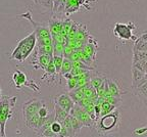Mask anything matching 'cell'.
I'll list each match as a JSON object with an SVG mask.
<instances>
[{"mask_svg": "<svg viewBox=\"0 0 147 137\" xmlns=\"http://www.w3.org/2000/svg\"><path fill=\"white\" fill-rule=\"evenodd\" d=\"M52 46H53V55H62L64 44L60 43V42L52 41Z\"/></svg>", "mask_w": 147, "mask_h": 137, "instance_id": "44dd1931", "label": "cell"}, {"mask_svg": "<svg viewBox=\"0 0 147 137\" xmlns=\"http://www.w3.org/2000/svg\"><path fill=\"white\" fill-rule=\"evenodd\" d=\"M61 127H62L61 123L58 121H55V120L50 124V126H49V128L51 129V131H52L53 133H55L57 136H58V134H59L60 130H61Z\"/></svg>", "mask_w": 147, "mask_h": 137, "instance_id": "cb8c5ba5", "label": "cell"}, {"mask_svg": "<svg viewBox=\"0 0 147 137\" xmlns=\"http://www.w3.org/2000/svg\"><path fill=\"white\" fill-rule=\"evenodd\" d=\"M37 3H39L41 6L45 7L46 9H50V10H52L53 0H37Z\"/></svg>", "mask_w": 147, "mask_h": 137, "instance_id": "484cf974", "label": "cell"}, {"mask_svg": "<svg viewBox=\"0 0 147 137\" xmlns=\"http://www.w3.org/2000/svg\"><path fill=\"white\" fill-rule=\"evenodd\" d=\"M115 109H117V107H115L113 104L103 100L100 104V116H103V115H106V114H108V113L113 112V111L115 110Z\"/></svg>", "mask_w": 147, "mask_h": 137, "instance_id": "2e32d148", "label": "cell"}, {"mask_svg": "<svg viewBox=\"0 0 147 137\" xmlns=\"http://www.w3.org/2000/svg\"><path fill=\"white\" fill-rule=\"evenodd\" d=\"M69 114L74 117H76L77 119L81 122L83 127H89V128H93L94 127V120L92 119L91 117L84 111V109L82 106H80L77 103L74 104L73 109H71Z\"/></svg>", "mask_w": 147, "mask_h": 137, "instance_id": "8992f818", "label": "cell"}, {"mask_svg": "<svg viewBox=\"0 0 147 137\" xmlns=\"http://www.w3.org/2000/svg\"><path fill=\"white\" fill-rule=\"evenodd\" d=\"M132 66L141 72L147 73V60H139V62H132Z\"/></svg>", "mask_w": 147, "mask_h": 137, "instance_id": "ffe728a7", "label": "cell"}, {"mask_svg": "<svg viewBox=\"0 0 147 137\" xmlns=\"http://www.w3.org/2000/svg\"><path fill=\"white\" fill-rule=\"evenodd\" d=\"M41 135L44 137H56L57 135L55 134V133H53L52 131H51V129L49 128H45L44 130L41 131Z\"/></svg>", "mask_w": 147, "mask_h": 137, "instance_id": "f1b7e54d", "label": "cell"}, {"mask_svg": "<svg viewBox=\"0 0 147 137\" xmlns=\"http://www.w3.org/2000/svg\"><path fill=\"white\" fill-rule=\"evenodd\" d=\"M12 80H13V83L16 85V88H22L23 86H27L29 88H31L32 90L36 92H39V87L34 81L29 80L26 75V73L22 72L21 70H16L13 74H12Z\"/></svg>", "mask_w": 147, "mask_h": 137, "instance_id": "5b68a950", "label": "cell"}, {"mask_svg": "<svg viewBox=\"0 0 147 137\" xmlns=\"http://www.w3.org/2000/svg\"><path fill=\"white\" fill-rule=\"evenodd\" d=\"M71 68H73V64H71V60H69L67 57H63L62 60V64H61V68H60V72H59V77L61 78L64 74H67L71 72Z\"/></svg>", "mask_w": 147, "mask_h": 137, "instance_id": "9a60e30c", "label": "cell"}, {"mask_svg": "<svg viewBox=\"0 0 147 137\" xmlns=\"http://www.w3.org/2000/svg\"><path fill=\"white\" fill-rule=\"evenodd\" d=\"M53 113H54V120L55 121L60 122V123L69 116V113L65 112L63 109H61L59 105L56 104L55 102H54V104H53Z\"/></svg>", "mask_w": 147, "mask_h": 137, "instance_id": "4fadbf2b", "label": "cell"}, {"mask_svg": "<svg viewBox=\"0 0 147 137\" xmlns=\"http://www.w3.org/2000/svg\"><path fill=\"white\" fill-rule=\"evenodd\" d=\"M69 118H71V127H73V130H74V132H75V134L77 135L78 133H80L81 129L83 128V125L81 124V122L79 121L78 119H77L76 117H74V116H71V115H69Z\"/></svg>", "mask_w": 147, "mask_h": 137, "instance_id": "d6986e66", "label": "cell"}, {"mask_svg": "<svg viewBox=\"0 0 147 137\" xmlns=\"http://www.w3.org/2000/svg\"><path fill=\"white\" fill-rule=\"evenodd\" d=\"M62 21L61 18H56L55 16H53L51 18V21L49 22V30H50L51 34H57L60 33L62 29Z\"/></svg>", "mask_w": 147, "mask_h": 137, "instance_id": "7c38bea8", "label": "cell"}, {"mask_svg": "<svg viewBox=\"0 0 147 137\" xmlns=\"http://www.w3.org/2000/svg\"><path fill=\"white\" fill-rule=\"evenodd\" d=\"M136 29V26L134 23H117L113 28V35L121 41H130V40H135L137 37L134 36L133 31Z\"/></svg>", "mask_w": 147, "mask_h": 137, "instance_id": "277c9868", "label": "cell"}, {"mask_svg": "<svg viewBox=\"0 0 147 137\" xmlns=\"http://www.w3.org/2000/svg\"><path fill=\"white\" fill-rule=\"evenodd\" d=\"M16 102V97L3 96L0 98V136H5V125L9 119H11L13 107Z\"/></svg>", "mask_w": 147, "mask_h": 137, "instance_id": "3957f363", "label": "cell"}, {"mask_svg": "<svg viewBox=\"0 0 147 137\" xmlns=\"http://www.w3.org/2000/svg\"><path fill=\"white\" fill-rule=\"evenodd\" d=\"M35 46H36V35L33 32L18 42V46L14 48L10 55V60L20 62H25L29 55L33 52Z\"/></svg>", "mask_w": 147, "mask_h": 137, "instance_id": "7a4b0ae2", "label": "cell"}, {"mask_svg": "<svg viewBox=\"0 0 147 137\" xmlns=\"http://www.w3.org/2000/svg\"><path fill=\"white\" fill-rule=\"evenodd\" d=\"M142 60H147V51H137V52H133V62H136Z\"/></svg>", "mask_w": 147, "mask_h": 137, "instance_id": "603a6c76", "label": "cell"}, {"mask_svg": "<svg viewBox=\"0 0 147 137\" xmlns=\"http://www.w3.org/2000/svg\"><path fill=\"white\" fill-rule=\"evenodd\" d=\"M106 82H107V88L110 95L115 96V97H121L122 96V86H121V84L117 80L106 79Z\"/></svg>", "mask_w": 147, "mask_h": 137, "instance_id": "30bf717a", "label": "cell"}, {"mask_svg": "<svg viewBox=\"0 0 147 137\" xmlns=\"http://www.w3.org/2000/svg\"><path fill=\"white\" fill-rule=\"evenodd\" d=\"M67 88L69 91H71V90L76 89L77 87V79L74 76H71V77L67 78Z\"/></svg>", "mask_w": 147, "mask_h": 137, "instance_id": "d4e9b609", "label": "cell"}, {"mask_svg": "<svg viewBox=\"0 0 147 137\" xmlns=\"http://www.w3.org/2000/svg\"><path fill=\"white\" fill-rule=\"evenodd\" d=\"M133 94L136 96H138L140 99H142L143 101H146V97H147V83H143L140 86L136 87L132 89Z\"/></svg>", "mask_w": 147, "mask_h": 137, "instance_id": "5bb4252c", "label": "cell"}, {"mask_svg": "<svg viewBox=\"0 0 147 137\" xmlns=\"http://www.w3.org/2000/svg\"><path fill=\"white\" fill-rule=\"evenodd\" d=\"M61 125L67 131V135L69 136H76V134H75V132L73 130V127H71V118H69V115L61 122Z\"/></svg>", "mask_w": 147, "mask_h": 137, "instance_id": "ac0fdd59", "label": "cell"}, {"mask_svg": "<svg viewBox=\"0 0 147 137\" xmlns=\"http://www.w3.org/2000/svg\"><path fill=\"white\" fill-rule=\"evenodd\" d=\"M104 80H105L104 77H101V76H98V75H92L91 78H90V85L96 90L97 88L103 83Z\"/></svg>", "mask_w": 147, "mask_h": 137, "instance_id": "e0dca14e", "label": "cell"}, {"mask_svg": "<svg viewBox=\"0 0 147 137\" xmlns=\"http://www.w3.org/2000/svg\"><path fill=\"white\" fill-rule=\"evenodd\" d=\"M146 131H147V127L144 126V127H142V128H140V129H136V130H134L133 134L134 135H142V134H144V133H146Z\"/></svg>", "mask_w": 147, "mask_h": 137, "instance_id": "f546056e", "label": "cell"}, {"mask_svg": "<svg viewBox=\"0 0 147 137\" xmlns=\"http://www.w3.org/2000/svg\"><path fill=\"white\" fill-rule=\"evenodd\" d=\"M133 1H137V0H133Z\"/></svg>", "mask_w": 147, "mask_h": 137, "instance_id": "d6a6232c", "label": "cell"}, {"mask_svg": "<svg viewBox=\"0 0 147 137\" xmlns=\"http://www.w3.org/2000/svg\"><path fill=\"white\" fill-rule=\"evenodd\" d=\"M54 102L56 103V104L59 105L61 109H63L65 112L69 113L71 112V110L73 109L74 104H75V102L73 101V99L71 98V96L69 95V94H60L59 96H57L56 98H55Z\"/></svg>", "mask_w": 147, "mask_h": 137, "instance_id": "ba28073f", "label": "cell"}, {"mask_svg": "<svg viewBox=\"0 0 147 137\" xmlns=\"http://www.w3.org/2000/svg\"><path fill=\"white\" fill-rule=\"evenodd\" d=\"M37 114L39 115V117H42V118H44V117H47L49 114H50L49 110L47 109V106H46L45 102H43V104H42L41 107L38 110V113H37Z\"/></svg>", "mask_w": 147, "mask_h": 137, "instance_id": "83f0119b", "label": "cell"}, {"mask_svg": "<svg viewBox=\"0 0 147 137\" xmlns=\"http://www.w3.org/2000/svg\"><path fill=\"white\" fill-rule=\"evenodd\" d=\"M122 124V116L119 110H113L103 116L97 118L94 122V128L97 133L102 136L111 135L117 133Z\"/></svg>", "mask_w": 147, "mask_h": 137, "instance_id": "6da1fadb", "label": "cell"}, {"mask_svg": "<svg viewBox=\"0 0 147 137\" xmlns=\"http://www.w3.org/2000/svg\"><path fill=\"white\" fill-rule=\"evenodd\" d=\"M62 60H63V56H62V55H53L52 56L53 64H54L55 70H56V73H57L58 75H59L60 68H61Z\"/></svg>", "mask_w": 147, "mask_h": 137, "instance_id": "7402d4cb", "label": "cell"}, {"mask_svg": "<svg viewBox=\"0 0 147 137\" xmlns=\"http://www.w3.org/2000/svg\"><path fill=\"white\" fill-rule=\"evenodd\" d=\"M44 101L38 100V99H32V100L27 101L26 103H24L23 105V116L24 120L30 118L31 116L37 114L38 110H39L41 105L43 104Z\"/></svg>", "mask_w": 147, "mask_h": 137, "instance_id": "52a82bcc", "label": "cell"}, {"mask_svg": "<svg viewBox=\"0 0 147 137\" xmlns=\"http://www.w3.org/2000/svg\"><path fill=\"white\" fill-rule=\"evenodd\" d=\"M0 98H1V92H0Z\"/></svg>", "mask_w": 147, "mask_h": 137, "instance_id": "1f68e13d", "label": "cell"}, {"mask_svg": "<svg viewBox=\"0 0 147 137\" xmlns=\"http://www.w3.org/2000/svg\"><path fill=\"white\" fill-rule=\"evenodd\" d=\"M33 1H34L35 3H37V0H33Z\"/></svg>", "mask_w": 147, "mask_h": 137, "instance_id": "4dcf8cb0", "label": "cell"}, {"mask_svg": "<svg viewBox=\"0 0 147 137\" xmlns=\"http://www.w3.org/2000/svg\"><path fill=\"white\" fill-rule=\"evenodd\" d=\"M147 83V73L141 72L132 66V89Z\"/></svg>", "mask_w": 147, "mask_h": 137, "instance_id": "9c48e42d", "label": "cell"}, {"mask_svg": "<svg viewBox=\"0 0 147 137\" xmlns=\"http://www.w3.org/2000/svg\"><path fill=\"white\" fill-rule=\"evenodd\" d=\"M133 47V52H137V51H147V33L144 32L142 35L134 40Z\"/></svg>", "mask_w": 147, "mask_h": 137, "instance_id": "8fae6325", "label": "cell"}, {"mask_svg": "<svg viewBox=\"0 0 147 137\" xmlns=\"http://www.w3.org/2000/svg\"><path fill=\"white\" fill-rule=\"evenodd\" d=\"M50 44H52V38L51 37L36 39V45H50Z\"/></svg>", "mask_w": 147, "mask_h": 137, "instance_id": "4316f807", "label": "cell"}]
</instances>
